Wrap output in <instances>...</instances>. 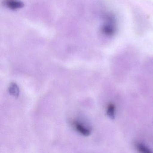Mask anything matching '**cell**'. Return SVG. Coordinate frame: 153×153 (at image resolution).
<instances>
[{"instance_id": "277c9868", "label": "cell", "mask_w": 153, "mask_h": 153, "mask_svg": "<svg viewBox=\"0 0 153 153\" xmlns=\"http://www.w3.org/2000/svg\"><path fill=\"white\" fill-rule=\"evenodd\" d=\"M8 91L10 95L16 98H17L19 96V87L16 83H12L10 84L9 87Z\"/></svg>"}, {"instance_id": "6da1fadb", "label": "cell", "mask_w": 153, "mask_h": 153, "mask_svg": "<svg viewBox=\"0 0 153 153\" xmlns=\"http://www.w3.org/2000/svg\"><path fill=\"white\" fill-rule=\"evenodd\" d=\"M115 20L112 15H108L105 18V23L102 28V33L107 36H112L115 33Z\"/></svg>"}, {"instance_id": "8992f818", "label": "cell", "mask_w": 153, "mask_h": 153, "mask_svg": "<svg viewBox=\"0 0 153 153\" xmlns=\"http://www.w3.org/2000/svg\"><path fill=\"white\" fill-rule=\"evenodd\" d=\"M137 149L138 152L141 153H152L153 151L146 146L142 144H138Z\"/></svg>"}, {"instance_id": "5b68a950", "label": "cell", "mask_w": 153, "mask_h": 153, "mask_svg": "<svg viewBox=\"0 0 153 153\" xmlns=\"http://www.w3.org/2000/svg\"><path fill=\"white\" fill-rule=\"evenodd\" d=\"M106 113L107 115L111 119L115 118V107L112 103H110L107 105L106 109Z\"/></svg>"}, {"instance_id": "7a4b0ae2", "label": "cell", "mask_w": 153, "mask_h": 153, "mask_svg": "<svg viewBox=\"0 0 153 153\" xmlns=\"http://www.w3.org/2000/svg\"><path fill=\"white\" fill-rule=\"evenodd\" d=\"M4 3L7 7L12 10L20 8L24 6V4L22 2L17 0H5Z\"/></svg>"}, {"instance_id": "3957f363", "label": "cell", "mask_w": 153, "mask_h": 153, "mask_svg": "<svg viewBox=\"0 0 153 153\" xmlns=\"http://www.w3.org/2000/svg\"><path fill=\"white\" fill-rule=\"evenodd\" d=\"M75 128L83 136H88L91 134V131L78 122H75L74 124Z\"/></svg>"}]
</instances>
